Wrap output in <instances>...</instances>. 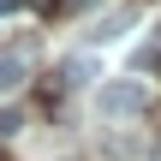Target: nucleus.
Here are the masks:
<instances>
[{
    "instance_id": "nucleus-1",
    "label": "nucleus",
    "mask_w": 161,
    "mask_h": 161,
    "mask_svg": "<svg viewBox=\"0 0 161 161\" xmlns=\"http://www.w3.org/2000/svg\"><path fill=\"white\" fill-rule=\"evenodd\" d=\"M96 108H102V119H137V114L149 108V90H143L137 78H108V84L96 90Z\"/></svg>"
},
{
    "instance_id": "nucleus-2",
    "label": "nucleus",
    "mask_w": 161,
    "mask_h": 161,
    "mask_svg": "<svg viewBox=\"0 0 161 161\" xmlns=\"http://www.w3.org/2000/svg\"><path fill=\"white\" fill-rule=\"evenodd\" d=\"M131 18H137L131 6H114L108 18H96V30H90V48H102V42H119V36L131 30Z\"/></svg>"
},
{
    "instance_id": "nucleus-3",
    "label": "nucleus",
    "mask_w": 161,
    "mask_h": 161,
    "mask_svg": "<svg viewBox=\"0 0 161 161\" xmlns=\"http://www.w3.org/2000/svg\"><path fill=\"white\" fill-rule=\"evenodd\" d=\"M90 78H96V60H90V54H72V60L60 66V84H66V90H72V84H90Z\"/></svg>"
},
{
    "instance_id": "nucleus-4",
    "label": "nucleus",
    "mask_w": 161,
    "mask_h": 161,
    "mask_svg": "<svg viewBox=\"0 0 161 161\" xmlns=\"http://www.w3.org/2000/svg\"><path fill=\"white\" fill-rule=\"evenodd\" d=\"M18 84H24V60L18 54H0V96H12Z\"/></svg>"
},
{
    "instance_id": "nucleus-5",
    "label": "nucleus",
    "mask_w": 161,
    "mask_h": 161,
    "mask_svg": "<svg viewBox=\"0 0 161 161\" xmlns=\"http://www.w3.org/2000/svg\"><path fill=\"white\" fill-rule=\"evenodd\" d=\"M18 125H24V114H18V108H6V114H0V137H12Z\"/></svg>"
},
{
    "instance_id": "nucleus-6",
    "label": "nucleus",
    "mask_w": 161,
    "mask_h": 161,
    "mask_svg": "<svg viewBox=\"0 0 161 161\" xmlns=\"http://www.w3.org/2000/svg\"><path fill=\"white\" fill-rule=\"evenodd\" d=\"M18 6H24V0H0V18H6V12H18Z\"/></svg>"
},
{
    "instance_id": "nucleus-7",
    "label": "nucleus",
    "mask_w": 161,
    "mask_h": 161,
    "mask_svg": "<svg viewBox=\"0 0 161 161\" xmlns=\"http://www.w3.org/2000/svg\"><path fill=\"white\" fill-rule=\"evenodd\" d=\"M36 6H42V12H54V6H60V0H36Z\"/></svg>"
},
{
    "instance_id": "nucleus-8",
    "label": "nucleus",
    "mask_w": 161,
    "mask_h": 161,
    "mask_svg": "<svg viewBox=\"0 0 161 161\" xmlns=\"http://www.w3.org/2000/svg\"><path fill=\"white\" fill-rule=\"evenodd\" d=\"M0 161H6V155H0Z\"/></svg>"
}]
</instances>
